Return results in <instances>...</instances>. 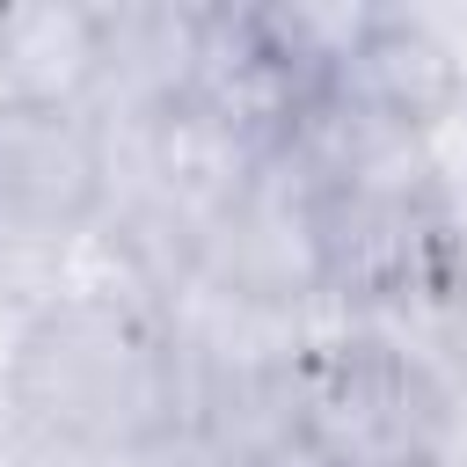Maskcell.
Instances as JSON below:
<instances>
[{
	"mask_svg": "<svg viewBox=\"0 0 467 467\" xmlns=\"http://www.w3.org/2000/svg\"><path fill=\"white\" fill-rule=\"evenodd\" d=\"M7 409L51 452L131 467L190 416V343L131 292H58L7 343Z\"/></svg>",
	"mask_w": 467,
	"mask_h": 467,
	"instance_id": "obj_1",
	"label": "cell"
},
{
	"mask_svg": "<svg viewBox=\"0 0 467 467\" xmlns=\"http://www.w3.org/2000/svg\"><path fill=\"white\" fill-rule=\"evenodd\" d=\"M452 387L379 328L306 336L277 365V438L306 467H445Z\"/></svg>",
	"mask_w": 467,
	"mask_h": 467,
	"instance_id": "obj_2",
	"label": "cell"
},
{
	"mask_svg": "<svg viewBox=\"0 0 467 467\" xmlns=\"http://www.w3.org/2000/svg\"><path fill=\"white\" fill-rule=\"evenodd\" d=\"M109 131L66 102H0V263L58 255L109 212Z\"/></svg>",
	"mask_w": 467,
	"mask_h": 467,
	"instance_id": "obj_3",
	"label": "cell"
}]
</instances>
